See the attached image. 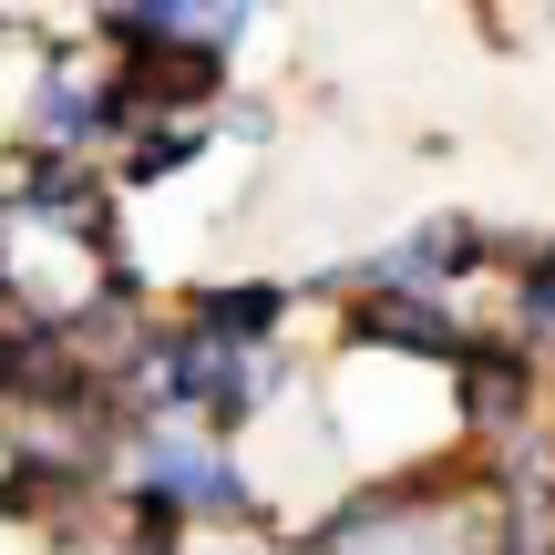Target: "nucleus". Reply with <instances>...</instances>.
Instances as JSON below:
<instances>
[{"mask_svg": "<svg viewBox=\"0 0 555 555\" xmlns=\"http://www.w3.org/2000/svg\"><path fill=\"white\" fill-rule=\"evenodd\" d=\"M525 339H555V258L525 278Z\"/></svg>", "mask_w": 555, "mask_h": 555, "instance_id": "6", "label": "nucleus"}, {"mask_svg": "<svg viewBox=\"0 0 555 555\" xmlns=\"http://www.w3.org/2000/svg\"><path fill=\"white\" fill-rule=\"evenodd\" d=\"M206 330H227V339H258L268 319H278V288H206Z\"/></svg>", "mask_w": 555, "mask_h": 555, "instance_id": "5", "label": "nucleus"}, {"mask_svg": "<svg viewBox=\"0 0 555 555\" xmlns=\"http://www.w3.org/2000/svg\"><path fill=\"white\" fill-rule=\"evenodd\" d=\"M144 483H155L165 504H206V515L247 504L237 463H227V453H206V442H185V433H155V442H144Z\"/></svg>", "mask_w": 555, "mask_h": 555, "instance_id": "1", "label": "nucleus"}, {"mask_svg": "<svg viewBox=\"0 0 555 555\" xmlns=\"http://www.w3.org/2000/svg\"><path fill=\"white\" fill-rule=\"evenodd\" d=\"M371 339H401V350H433V360H453V350H463L453 319L422 309V298H380V309H371Z\"/></svg>", "mask_w": 555, "mask_h": 555, "instance_id": "3", "label": "nucleus"}, {"mask_svg": "<svg viewBox=\"0 0 555 555\" xmlns=\"http://www.w3.org/2000/svg\"><path fill=\"white\" fill-rule=\"evenodd\" d=\"M525 391H535V371H525L515 350H474V371H463V412L474 422H515Z\"/></svg>", "mask_w": 555, "mask_h": 555, "instance_id": "2", "label": "nucleus"}, {"mask_svg": "<svg viewBox=\"0 0 555 555\" xmlns=\"http://www.w3.org/2000/svg\"><path fill=\"white\" fill-rule=\"evenodd\" d=\"M31 124H41L52 144H82L93 124H114V103H93L82 82H62V73H52V82H41V114H31Z\"/></svg>", "mask_w": 555, "mask_h": 555, "instance_id": "4", "label": "nucleus"}]
</instances>
